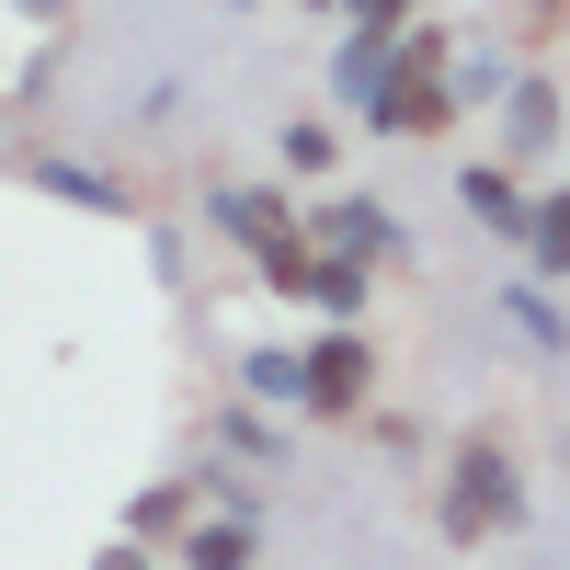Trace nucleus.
I'll return each mask as SVG.
<instances>
[{"label": "nucleus", "instance_id": "9", "mask_svg": "<svg viewBox=\"0 0 570 570\" xmlns=\"http://www.w3.org/2000/svg\"><path fill=\"white\" fill-rule=\"evenodd\" d=\"M23 183H35V195H58V206H91V217H137V183L91 171V160H69V149H35Z\"/></svg>", "mask_w": 570, "mask_h": 570}, {"label": "nucleus", "instance_id": "14", "mask_svg": "<svg viewBox=\"0 0 570 570\" xmlns=\"http://www.w3.org/2000/svg\"><path fill=\"white\" fill-rule=\"evenodd\" d=\"M206 513V480H160V491H137V513H126V537H183Z\"/></svg>", "mask_w": 570, "mask_h": 570}, {"label": "nucleus", "instance_id": "2", "mask_svg": "<svg viewBox=\"0 0 570 570\" xmlns=\"http://www.w3.org/2000/svg\"><path fill=\"white\" fill-rule=\"evenodd\" d=\"M206 240H228V252H252V263L274 274L285 252L308 240V228H297V206H285L274 183H206Z\"/></svg>", "mask_w": 570, "mask_h": 570}, {"label": "nucleus", "instance_id": "5", "mask_svg": "<svg viewBox=\"0 0 570 570\" xmlns=\"http://www.w3.org/2000/svg\"><path fill=\"white\" fill-rule=\"evenodd\" d=\"M456 217L480 228V240H513V252H525L537 195H525V171H513V160H456Z\"/></svg>", "mask_w": 570, "mask_h": 570}, {"label": "nucleus", "instance_id": "11", "mask_svg": "<svg viewBox=\"0 0 570 570\" xmlns=\"http://www.w3.org/2000/svg\"><path fill=\"white\" fill-rule=\"evenodd\" d=\"M240 389H252L263 411H297V422H308V343H252V354H240Z\"/></svg>", "mask_w": 570, "mask_h": 570}, {"label": "nucleus", "instance_id": "16", "mask_svg": "<svg viewBox=\"0 0 570 570\" xmlns=\"http://www.w3.org/2000/svg\"><path fill=\"white\" fill-rule=\"evenodd\" d=\"M274 160H285V171H308V183H320L331 160H343V126H331V115H285V137H274Z\"/></svg>", "mask_w": 570, "mask_h": 570}, {"label": "nucleus", "instance_id": "6", "mask_svg": "<svg viewBox=\"0 0 570 570\" xmlns=\"http://www.w3.org/2000/svg\"><path fill=\"white\" fill-rule=\"evenodd\" d=\"M491 320H502V343H525L537 365L570 354V308H559V285H548V274H502V285H491Z\"/></svg>", "mask_w": 570, "mask_h": 570}, {"label": "nucleus", "instance_id": "10", "mask_svg": "<svg viewBox=\"0 0 570 570\" xmlns=\"http://www.w3.org/2000/svg\"><path fill=\"white\" fill-rule=\"evenodd\" d=\"M548 149H559V80L525 69L502 91V160H548Z\"/></svg>", "mask_w": 570, "mask_h": 570}, {"label": "nucleus", "instance_id": "13", "mask_svg": "<svg viewBox=\"0 0 570 570\" xmlns=\"http://www.w3.org/2000/svg\"><path fill=\"white\" fill-rule=\"evenodd\" d=\"M513 80H525L513 46H468V58H445V104H502Z\"/></svg>", "mask_w": 570, "mask_h": 570}, {"label": "nucleus", "instance_id": "21", "mask_svg": "<svg viewBox=\"0 0 570 570\" xmlns=\"http://www.w3.org/2000/svg\"><path fill=\"white\" fill-rule=\"evenodd\" d=\"M228 12H252V0H228Z\"/></svg>", "mask_w": 570, "mask_h": 570}, {"label": "nucleus", "instance_id": "18", "mask_svg": "<svg viewBox=\"0 0 570 570\" xmlns=\"http://www.w3.org/2000/svg\"><path fill=\"white\" fill-rule=\"evenodd\" d=\"M411 12H422V0H343V23H354V35H400Z\"/></svg>", "mask_w": 570, "mask_h": 570}, {"label": "nucleus", "instance_id": "8", "mask_svg": "<svg viewBox=\"0 0 570 570\" xmlns=\"http://www.w3.org/2000/svg\"><path fill=\"white\" fill-rule=\"evenodd\" d=\"M411 80V58H400V35H343V46H331V91H343V104L376 126V115H389V91Z\"/></svg>", "mask_w": 570, "mask_h": 570}, {"label": "nucleus", "instance_id": "7", "mask_svg": "<svg viewBox=\"0 0 570 570\" xmlns=\"http://www.w3.org/2000/svg\"><path fill=\"white\" fill-rule=\"evenodd\" d=\"M274 285H285V297H308L320 308V331H365V263H331V252H285L274 263Z\"/></svg>", "mask_w": 570, "mask_h": 570}, {"label": "nucleus", "instance_id": "1", "mask_svg": "<svg viewBox=\"0 0 570 570\" xmlns=\"http://www.w3.org/2000/svg\"><path fill=\"white\" fill-rule=\"evenodd\" d=\"M525 513H537V491H525V468H513V445L502 434H468L456 445V468H445V548H491V537H525Z\"/></svg>", "mask_w": 570, "mask_h": 570}, {"label": "nucleus", "instance_id": "15", "mask_svg": "<svg viewBox=\"0 0 570 570\" xmlns=\"http://www.w3.org/2000/svg\"><path fill=\"white\" fill-rule=\"evenodd\" d=\"M525 263H537L548 285H570V183H559V195H537V228H525Z\"/></svg>", "mask_w": 570, "mask_h": 570}, {"label": "nucleus", "instance_id": "4", "mask_svg": "<svg viewBox=\"0 0 570 570\" xmlns=\"http://www.w3.org/2000/svg\"><path fill=\"white\" fill-rule=\"evenodd\" d=\"M376 400V343L365 331H320L308 343V422H365Z\"/></svg>", "mask_w": 570, "mask_h": 570}, {"label": "nucleus", "instance_id": "20", "mask_svg": "<svg viewBox=\"0 0 570 570\" xmlns=\"http://www.w3.org/2000/svg\"><path fill=\"white\" fill-rule=\"evenodd\" d=\"M308 12H343V0H308Z\"/></svg>", "mask_w": 570, "mask_h": 570}, {"label": "nucleus", "instance_id": "17", "mask_svg": "<svg viewBox=\"0 0 570 570\" xmlns=\"http://www.w3.org/2000/svg\"><path fill=\"white\" fill-rule=\"evenodd\" d=\"M217 434H228V445H240V456H274V422H263L252 400H228V411H217Z\"/></svg>", "mask_w": 570, "mask_h": 570}, {"label": "nucleus", "instance_id": "19", "mask_svg": "<svg viewBox=\"0 0 570 570\" xmlns=\"http://www.w3.org/2000/svg\"><path fill=\"white\" fill-rule=\"evenodd\" d=\"M104 570H149V559H137V548H115V559H104Z\"/></svg>", "mask_w": 570, "mask_h": 570}, {"label": "nucleus", "instance_id": "3", "mask_svg": "<svg viewBox=\"0 0 570 570\" xmlns=\"http://www.w3.org/2000/svg\"><path fill=\"white\" fill-rule=\"evenodd\" d=\"M297 228H308V252H331V263H411V228H400V206H376V195H320V206H297Z\"/></svg>", "mask_w": 570, "mask_h": 570}, {"label": "nucleus", "instance_id": "12", "mask_svg": "<svg viewBox=\"0 0 570 570\" xmlns=\"http://www.w3.org/2000/svg\"><path fill=\"white\" fill-rule=\"evenodd\" d=\"M171 559H183V570H252V559H263V525H228V513H195V525L171 537Z\"/></svg>", "mask_w": 570, "mask_h": 570}]
</instances>
